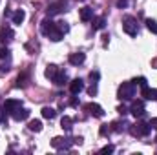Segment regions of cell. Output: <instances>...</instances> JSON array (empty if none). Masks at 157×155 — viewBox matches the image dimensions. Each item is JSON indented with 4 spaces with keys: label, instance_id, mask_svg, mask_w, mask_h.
<instances>
[{
    "label": "cell",
    "instance_id": "6da1fadb",
    "mask_svg": "<svg viewBox=\"0 0 157 155\" xmlns=\"http://www.w3.org/2000/svg\"><path fill=\"white\" fill-rule=\"evenodd\" d=\"M117 95H119L121 100H132L135 97V84L133 82H122L119 86Z\"/></svg>",
    "mask_w": 157,
    "mask_h": 155
},
{
    "label": "cell",
    "instance_id": "7a4b0ae2",
    "mask_svg": "<svg viewBox=\"0 0 157 155\" xmlns=\"http://www.w3.org/2000/svg\"><path fill=\"white\" fill-rule=\"evenodd\" d=\"M122 29H124L130 37H137V33H139L137 20H135L133 17H124V20H122Z\"/></svg>",
    "mask_w": 157,
    "mask_h": 155
},
{
    "label": "cell",
    "instance_id": "3957f363",
    "mask_svg": "<svg viewBox=\"0 0 157 155\" xmlns=\"http://www.w3.org/2000/svg\"><path fill=\"white\" fill-rule=\"evenodd\" d=\"M150 130H152L150 122H143V120H137V124L132 126V133L135 137H146V135H150Z\"/></svg>",
    "mask_w": 157,
    "mask_h": 155
},
{
    "label": "cell",
    "instance_id": "277c9868",
    "mask_svg": "<svg viewBox=\"0 0 157 155\" xmlns=\"http://www.w3.org/2000/svg\"><path fill=\"white\" fill-rule=\"evenodd\" d=\"M130 113L135 119H141V117L146 115V112H144V100H133V104L130 108Z\"/></svg>",
    "mask_w": 157,
    "mask_h": 155
},
{
    "label": "cell",
    "instance_id": "5b68a950",
    "mask_svg": "<svg viewBox=\"0 0 157 155\" xmlns=\"http://www.w3.org/2000/svg\"><path fill=\"white\" fill-rule=\"evenodd\" d=\"M64 7H66V0H59V2H53V4L46 9V13H48V17H55V15H59Z\"/></svg>",
    "mask_w": 157,
    "mask_h": 155
},
{
    "label": "cell",
    "instance_id": "8992f818",
    "mask_svg": "<svg viewBox=\"0 0 157 155\" xmlns=\"http://www.w3.org/2000/svg\"><path fill=\"white\" fill-rule=\"evenodd\" d=\"M46 37L49 40H53V42H59V40H62V37H64V33L59 29V26L57 24H53L49 29H48V33H46Z\"/></svg>",
    "mask_w": 157,
    "mask_h": 155
},
{
    "label": "cell",
    "instance_id": "52a82bcc",
    "mask_svg": "<svg viewBox=\"0 0 157 155\" xmlns=\"http://www.w3.org/2000/svg\"><path fill=\"white\" fill-rule=\"evenodd\" d=\"M73 142H70V139H64V137H55L51 141V146L57 148V150H68Z\"/></svg>",
    "mask_w": 157,
    "mask_h": 155
},
{
    "label": "cell",
    "instance_id": "ba28073f",
    "mask_svg": "<svg viewBox=\"0 0 157 155\" xmlns=\"http://www.w3.org/2000/svg\"><path fill=\"white\" fill-rule=\"evenodd\" d=\"M84 108H86V110H88L93 117H99V119H101V117H104V110H102L97 102H90V104H86Z\"/></svg>",
    "mask_w": 157,
    "mask_h": 155
},
{
    "label": "cell",
    "instance_id": "9c48e42d",
    "mask_svg": "<svg viewBox=\"0 0 157 155\" xmlns=\"http://www.w3.org/2000/svg\"><path fill=\"white\" fill-rule=\"evenodd\" d=\"M13 37H15V33L9 26H0V42H9V40H13Z\"/></svg>",
    "mask_w": 157,
    "mask_h": 155
},
{
    "label": "cell",
    "instance_id": "30bf717a",
    "mask_svg": "<svg viewBox=\"0 0 157 155\" xmlns=\"http://www.w3.org/2000/svg\"><path fill=\"white\" fill-rule=\"evenodd\" d=\"M82 89H84V80H82V78H73V80L70 82V91H71L73 95H78Z\"/></svg>",
    "mask_w": 157,
    "mask_h": 155
},
{
    "label": "cell",
    "instance_id": "8fae6325",
    "mask_svg": "<svg viewBox=\"0 0 157 155\" xmlns=\"http://www.w3.org/2000/svg\"><path fill=\"white\" fill-rule=\"evenodd\" d=\"M22 106V102L20 100H17V99H7L6 102H4V110L7 112V113H13L17 108H20Z\"/></svg>",
    "mask_w": 157,
    "mask_h": 155
},
{
    "label": "cell",
    "instance_id": "7c38bea8",
    "mask_svg": "<svg viewBox=\"0 0 157 155\" xmlns=\"http://www.w3.org/2000/svg\"><path fill=\"white\" fill-rule=\"evenodd\" d=\"M68 60H70V64H71V66H80V64L86 60V55H84L82 51H77V53H71Z\"/></svg>",
    "mask_w": 157,
    "mask_h": 155
},
{
    "label": "cell",
    "instance_id": "4fadbf2b",
    "mask_svg": "<svg viewBox=\"0 0 157 155\" xmlns=\"http://www.w3.org/2000/svg\"><path fill=\"white\" fill-rule=\"evenodd\" d=\"M141 95H143L144 100H157V89H152V88H148V86H143Z\"/></svg>",
    "mask_w": 157,
    "mask_h": 155
},
{
    "label": "cell",
    "instance_id": "5bb4252c",
    "mask_svg": "<svg viewBox=\"0 0 157 155\" xmlns=\"http://www.w3.org/2000/svg\"><path fill=\"white\" fill-rule=\"evenodd\" d=\"M11 115H13L15 120H26V119L29 117V110H26V108H22V106H20V108H17Z\"/></svg>",
    "mask_w": 157,
    "mask_h": 155
},
{
    "label": "cell",
    "instance_id": "9a60e30c",
    "mask_svg": "<svg viewBox=\"0 0 157 155\" xmlns=\"http://www.w3.org/2000/svg\"><path fill=\"white\" fill-rule=\"evenodd\" d=\"M57 86H64L66 82H68V75H66V71H62V70H59L57 73H55V77L51 78Z\"/></svg>",
    "mask_w": 157,
    "mask_h": 155
},
{
    "label": "cell",
    "instance_id": "2e32d148",
    "mask_svg": "<svg viewBox=\"0 0 157 155\" xmlns=\"http://www.w3.org/2000/svg\"><path fill=\"white\" fill-rule=\"evenodd\" d=\"M93 18V9L91 7H82L80 9V20L82 22H90Z\"/></svg>",
    "mask_w": 157,
    "mask_h": 155
},
{
    "label": "cell",
    "instance_id": "e0dca14e",
    "mask_svg": "<svg viewBox=\"0 0 157 155\" xmlns=\"http://www.w3.org/2000/svg\"><path fill=\"white\" fill-rule=\"evenodd\" d=\"M11 18H13V24L20 26V24L24 22V18H26V13H24L22 9H18V11H15V13L11 15Z\"/></svg>",
    "mask_w": 157,
    "mask_h": 155
},
{
    "label": "cell",
    "instance_id": "ac0fdd59",
    "mask_svg": "<svg viewBox=\"0 0 157 155\" xmlns=\"http://www.w3.org/2000/svg\"><path fill=\"white\" fill-rule=\"evenodd\" d=\"M91 26H93V29H104V26H106V18L104 17H95V18H91Z\"/></svg>",
    "mask_w": 157,
    "mask_h": 155
},
{
    "label": "cell",
    "instance_id": "d6986e66",
    "mask_svg": "<svg viewBox=\"0 0 157 155\" xmlns=\"http://www.w3.org/2000/svg\"><path fill=\"white\" fill-rule=\"evenodd\" d=\"M55 115H57V112L53 110V108H49V106H46V108H42V117L44 119H55Z\"/></svg>",
    "mask_w": 157,
    "mask_h": 155
},
{
    "label": "cell",
    "instance_id": "ffe728a7",
    "mask_svg": "<svg viewBox=\"0 0 157 155\" xmlns=\"http://www.w3.org/2000/svg\"><path fill=\"white\" fill-rule=\"evenodd\" d=\"M71 124H73V120H71L70 117H62V120H60V126H62V130L70 131V130H71Z\"/></svg>",
    "mask_w": 157,
    "mask_h": 155
},
{
    "label": "cell",
    "instance_id": "44dd1931",
    "mask_svg": "<svg viewBox=\"0 0 157 155\" xmlns=\"http://www.w3.org/2000/svg\"><path fill=\"white\" fill-rule=\"evenodd\" d=\"M57 71H59V68H57L55 64H49V66L46 68V77H48V78H53Z\"/></svg>",
    "mask_w": 157,
    "mask_h": 155
},
{
    "label": "cell",
    "instance_id": "7402d4cb",
    "mask_svg": "<svg viewBox=\"0 0 157 155\" xmlns=\"http://www.w3.org/2000/svg\"><path fill=\"white\" fill-rule=\"evenodd\" d=\"M28 128H29L31 131H40V130H42V122H40V120H29Z\"/></svg>",
    "mask_w": 157,
    "mask_h": 155
},
{
    "label": "cell",
    "instance_id": "603a6c76",
    "mask_svg": "<svg viewBox=\"0 0 157 155\" xmlns=\"http://www.w3.org/2000/svg\"><path fill=\"white\" fill-rule=\"evenodd\" d=\"M146 28H148L154 35H157V22L154 18H146Z\"/></svg>",
    "mask_w": 157,
    "mask_h": 155
},
{
    "label": "cell",
    "instance_id": "cb8c5ba5",
    "mask_svg": "<svg viewBox=\"0 0 157 155\" xmlns=\"http://www.w3.org/2000/svg\"><path fill=\"white\" fill-rule=\"evenodd\" d=\"M51 26H53V22H51V20H48V18H46V20H44V22H42V33H44V35H46V33H48V29H49V28H51Z\"/></svg>",
    "mask_w": 157,
    "mask_h": 155
},
{
    "label": "cell",
    "instance_id": "d4e9b609",
    "mask_svg": "<svg viewBox=\"0 0 157 155\" xmlns=\"http://www.w3.org/2000/svg\"><path fill=\"white\" fill-rule=\"evenodd\" d=\"M132 82H133V84H135V86H141V88H143V86H148V84H146V78H144V77L133 78V80H132Z\"/></svg>",
    "mask_w": 157,
    "mask_h": 155
},
{
    "label": "cell",
    "instance_id": "484cf974",
    "mask_svg": "<svg viewBox=\"0 0 157 155\" xmlns=\"http://www.w3.org/2000/svg\"><path fill=\"white\" fill-rule=\"evenodd\" d=\"M57 26H59V29H60L62 33H68V31H70V26H68V22H57Z\"/></svg>",
    "mask_w": 157,
    "mask_h": 155
},
{
    "label": "cell",
    "instance_id": "4316f807",
    "mask_svg": "<svg viewBox=\"0 0 157 155\" xmlns=\"http://www.w3.org/2000/svg\"><path fill=\"white\" fill-rule=\"evenodd\" d=\"M7 57H9V49L7 47H0V60H4Z\"/></svg>",
    "mask_w": 157,
    "mask_h": 155
},
{
    "label": "cell",
    "instance_id": "83f0119b",
    "mask_svg": "<svg viewBox=\"0 0 157 155\" xmlns=\"http://www.w3.org/2000/svg\"><path fill=\"white\" fill-rule=\"evenodd\" d=\"M101 153H102V155H106V153H113V146H112V144H108V146H104V148L101 150Z\"/></svg>",
    "mask_w": 157,
    "mask_h": 155
},
{
    "label": "cell",
    "instance_id": "f1b7e54d",
    "mask_svg": "<svg viewBox=\"0 0 157 155\" xmlns=\"http://www.w3.org/2000/svg\"><path fill=\"white\" fill-rule=\"evenodd\" d=\"M17 82H18V84H17L18 88H20V86H26V75H18V80H17Z\"/></svg>",
    "mask_w": 157,
    "mask_h": 155
},
{
    "label": "cell",
    "instance_id": "f546056e",
    "mask_svg": "<svg viewBox=\"0 0 157 155\" xmlns=\"http://www.w3.org/2000/svg\"><path fill=\"white\" fill-rule=\"evenodd\" d=\"M128 6V0H117V7H126Z\"/></svg>",
    "mask_w": 157,
    "mask_h": 155
},
{
    "label": "cell",
    "instance_id": "4dcf8cb0",
    "mask_svg": "<svg viewBox=\"0 0 157 155\" xmlns=\"http://www.w3.org/2000/svg\"><path fill=\"white\" fill-rule=\"evenodd\" d=\"M90 78L91 80H99V71H91L90 73Z\"/></svg>",
    "mask_w": 157,
    "mask_h": 155
},
{
    "label": "cell",
    "instance_id": "1f68e13d",
    "mask_svg": "<svg viewBox=\"0 0 157 155\" xmlns=\"http://www.w3.org/2000/svg\"><path fill=\"white\" fill-rule=\"evenodd\" d=\"M117 112L121 113V115H126V113H128V110H126L124 106H119V108H117Z\"/></svg>",
    "mask_w": 157,
    "mask_h": 155
},
{
    "label": "cell",
    "instance_id": "d6a6232c",
    "mask_svg": "<svg viewBox=\"0 0 157 155\" xmlns=\"http://www.w3.org/2000/svg\"><path fill=\"white\" fill-rule=\"evenodd\" d=\"M4 112H6V110H4V108H0V122H6V120H7L6 115H4Z\"/></svg>",
    "mask_w": 157,
    "mask_h": 155
},
{
    "label": "cell",
    "instance_id": "836d02e7",
    "mask_svg": "<svg viewBox=\"0 0 157 155\" xmlns=\"http://www.w3.org/2000/svg\"><path fill=\"white\" fill-rule=\"evenodd\" d=\"M150 126H152L154 130H157V117H154V119L150 120Z\"/></svg>",
    "mask_w": 157,
    "mask_h": 155
},
{
    "label": "cell",
    "instance_id": "e575fe53",
    "mask_svg": "<svg viewBox=\"0 0 157 155\" xmlns=\"http://www.w3.org/2000/svg\"><path fill=\"white\" fill-rule=\"evenodd\" d=\"M108 131H110V130H108V128H106V126H102V128H101V135H106V133H108Z\"/></svg>",
    "mask_w": 157,
    "mask_h": 155
},
{
    "label": "cell",
    "instance_id": "d590c367",
    "mask_svg": "<svg viewBox=\"0 0 157 155\" xmlns=\"http://www.w3.org/2000/svg\"><path fill=\"white\" fill-rule=\"evenodd\" d=\"M70 104H71V106H77V104H78V100H77V99H75V97H73V99L70 100Z\"/></svg>",
    "mask_w": 157,
    "mask_h": 155
}]
</instances>
